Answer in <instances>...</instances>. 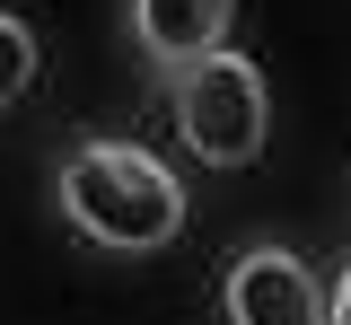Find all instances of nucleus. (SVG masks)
<instances>
[{
  "label": "nucleus",
  "instance_id": "423d86ee",
  "mask_svg": "<svg viewBox=\"0 0 351 325\" xmlns=\"http://www.w3.org/2000/svg\"><path fill=\"white\" fill-rule=\"evenodd\" d=\"M325 325H351V255H343V273L325 281Z\"/></svg>",
  "mask_w": 351,
  "mask_h": 325
},
{
  "label": "nucleus",
  "instance_id": "39448f33",
  "mask_svg": "<svg viewBox=\"0 0 351 325\" xmlns=\"http://www.w3.org/2000/svg\"><path fill=\"white\" fill-rule=\"evenodd\" d=\"M27 88H36V27H27L18 9H0V115Z\"/></svg>",
  "mask_w": 351,
  "mask_h": 325
},
{
  "label": "nucleus",
  "instance_id": "7ed1b4c3",
  "mask_svg": "<svg viewBox=\"0 0 351 325\" xmlns=\"http://www.w3.org/2000/svg\"><path fill=\"white\" fill-rule=\"evenodd\" d=\"M219 325H325V281L281 237H255L219 273Z\"/></svg>",
  "mask_w": 351,
  "mask_h": 325
},
{
  "label": "nucleus",
  "instance_id": "20e7f679",
  "mask_svg": "<svg viewBox=\"0 0 351 325\" xmlns=\"http://www.w3.org/2000/svg\"><path fill=\"white\" fill-rule=\"evenodd\" d=\"M228 27H237V0H123V36L149 71H184L219 53Z\"/></svg>",
  "mask_w": 351,
  "mask_h": 325
},
{
  "label": "nucleus",
  "instance_id": "f257e3e1",
  "mask_svg": "<svg viewBox=\"0 0 351 325\" xmlns=\"http://www.w3.org/2000/svg\"><path fill=\"white\" fill-rule=\"evenodd\" d=\"M53 211L71 237L106 246V255H158L193 220L176 167H158L141 141H71L53 158Z\"/></svg>",
  "mask_w": 351,
  "mask_h": 325
},
{
  "label": "nucleus",
  "instance_id": "f03ea898",
  "mask_svg": "<svg viewBox=\"0 0 351 325\" xmlns=\"http://www.w3.org/2000/svg\"><path fill=\"white\" fill-rule=\"evenodd\" d=\"M167 106H176V141L219 167V176H237V167H255L263 158V132H272V88H263V62L237 45L202 53V62H184L167 71Z\"/></svg>",
  "mask_w": 351,
  "mask_h": 325
}]
</instances>
